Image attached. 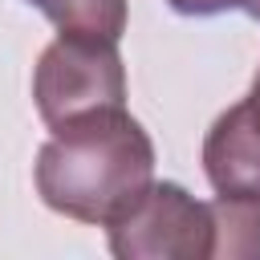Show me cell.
<instances>
[{
    "label": "cell",
    "mask_w": 260,
    "mask_h": 260,
    "mask_svg": "<svg viewBox=\"0 0 260 260\" xmlns=\"http://www.w3.org/2000/svg\"><path fill=\"white\" fill-rule=\"evenodd\" d=\"M150 183L154 142L126 106L57 126L37 150V195L49 211L77 223L114 228L138 207Z\"/></svg>",
    "instance_id": "6da1fadb"
},
{
    "label": "cell",
    "mask_w": 260,
    "mask_h": 260,
    "mask_svg": "<svg viewBox=\"0 0 260 260\" xmlns=\"http://www.w3.org/2000/svg\"><path fill=\"white\" fill-rule=\"evenodd\" d=\"M32 98L49 130L89 118L98 110L126 106V65L118 57V41L57 32V41L45 45L37 61Z\"/></svg>",
    "instance_id": "7a4b0ae2"
},
{
    "label": "cell",
    "mask_w": 260,
    "mask_h": 260,
    "mask_svg": "<svg viewBox=\"0 0 260 260\" xmlns=\"http://www.w3.org/2000/svg\"><path fill=\"white\" fill-rule=\"evenodd\" d=\"M106 232L118 260H215L211 203L179 183H150L138 207Z\"/></svg>",
    "instance_id": "3957f363"
},
{
    "label": "cell",
    "mask_w": 260,
    "mask_h": 260,
    "mask_svg": "<svg viewBox=\"0 0 260 260\" xmlns=\"http://www.w3.org/2000/svg\"><path fill=\"white\" fill-rule=\"evenodd\" d=\"M203 175L223 199H260V118L248 102L223 110L203 138Z\"/></svg>",
    "instance_id": "277c9868"
},
{
    "label": "cell",
    "mask_w": 260,
    "mask_h": 260,
    "mask_svg": "<svg viewBox=\"0 0 260 260\" xmlns=\"http://www.w3.org/2000/svg\"><path fill=\"white\" fill-rule=\"evenodd\" d=\"M215 260H260V199H211Z\"/></svg>",
    "instance_id": "5b68a950"
},
{
    "label": "cell",
    "mask_w": 260,
    "mask_h": 260,
    "mask_svg": "<svg viewBox=\"0 0 260 260\" xmlns=\"http://www.w3.org/2000/svg\"><path fill=\"white\" fill-rule=\"evenodd\" d=\"M41 12L57 32H81L102 41H122L126 32V0H53Z\"/></svg>",
    "instance_id": "8992f818"
},
{
    "label": "cell",
    "mask_w": 260,
    "mask_h": 260,
    "mask_svg": "<svg viewBox=\"0 0 260 260\" xmlns=\"http://www.w3.org/2000/svg\"><path fill=\"white\" fill-rule=\"evenodd\" d=\"M179 16H219L232 8H244V0H167Z\"/></svg>",
    "instance_id": "52a82bcc"
},
{
    "label": "cell",
    "mask_w": 260,
    "mask_h": 260,
    "mask_svg": "<svg viewBox=\"0 0 260 260\" xmlns=\"http://www.w3.org/2000/svg\"><path fill=\"white\" fill-rule=\"evenodd\" d=\"M244 102H248V106H252V114L260 118V69H256V77H252V93H248Z\"/></svg>",
    "instance_id": "ba28073f"
},
{
    "label": "cell",
    "mask_w": 260,
    "mask_h": 260,
    "mask_svg": "<svg viewBox=\"0 0 260 260\" xmlns=\"http://www.w3.org/2000/svg\"><path fill=\"white\" fill-rule=\"evenodd\" d=\"M244 12H248L256 24H260V0H244Z\"/></svg>",
    "instance_id": "9c48e42d"
},
{
    "label": "cell",
    "mask_w": 260,
    "mask_h": 260,
    "mask_svg": "<svg viewBox=\"0 0 260 260\" xmlns=\"http://www.w3.org/2000/svg\"><path fill=\"white\" fill-rule=\"evenodd\" d=\"M24 4H32V8H49L53 0H24Z\"/></svg>",
    "instance_id": "30bf717a"
}]
</instances>
